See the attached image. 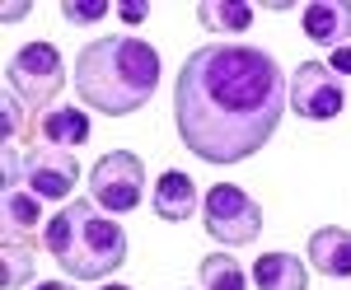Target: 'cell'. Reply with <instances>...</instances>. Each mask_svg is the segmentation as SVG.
Segmentation results:
<instances>
[{"label": "cell", "instance_id": "1", "mask_svg": "<svg viewBox=\"0 0 351 290\" xmlns=\"http://www.w3.org/2000/svg\"><path fill=\"white\" fill-rule=\"evenodd\" d=\"M291 89L276 56L243 43H206L183 61L173 84V122L178 136L206 164H239L267 145Z\"/></svg>", "mask_w": 351, "mask_h": 290}, {"label": "cell", "instance_id": "2", "mask_svg": "<svg viewBox=\"0 0 351 290\" xmlns=\"http://www.w3.org/2000/svg\"><path fill=\"white\" fill-rule=\"evenodd\" d=\"M155 84H160V56L141 38L108 33V38H94L75 56V89L104 117H127L136 108H145Z\"/></svg>", "mask_w": 351, "mask_h": 290}, {"label": "cell", "instance_id": "3", "mask_svg": "<svg viewBox=\"0 0 351 290\" xmlns=\"http://www.w3.org/2000/svg\"><path fill=\"white\" fill-rule=\"evenodd\" d=\"M43 243L61 263V271L75 276V281H104L127 263V230L94 211L89 197L71 202L66 211H56L43 225Z\"/></svg>", "mask_w": 351, "mask_h": 290}, {"label": "cell", "instance_id": "4", "mask_svg": "<svg viewBox=\"0 0 351 290\" xmlns=\"http://www.w3.org/2000/svg\"><path fill=\"white\" fill-rule=\"evenodd\" d=\"M5 80H10V89H14L24 104L56 108V94H61V84H66L61 52H56L52 43H28V47H19V52L10 56Z\"/></svg>", "mask_w": 351, "mask_h": 290}, {"label": "cell", "instance_id": "5", "mask_svg": "<svg viewBox=\"0 0 351 290\" xmlns=\"http://www.w3.org/2000/svg\"><path fill=\"white\" fill-rule=\"evenodd\" d=\"M89 197L108 215H132L141 206V197H145V164L132 150L104 155L94 164V173H89Z\"/></svg>", "mask_w": 351, "mask_h": 290}, {"label": "cell", "instance_id": "6", "mask_svg": "<svg viewBox=\"0 0 351 290\" xmlns=\"http://www.w3.org/2000/svg\"><path fill=\"white\" fill-rule=\"evenodd\" d=\"M202 215H206V234L216 243H253L263 234V206L234 183H216L202 202Z\"/></svg>", "mask_w": 351, "mask_h": 290}, {"label": "cell", "instance_id": "7", "mask_svg": "<svg viewBox=\"0 0 351 290\" xmlns=\"http://www.w3.org/2000/svg\"><path fill=\"white\" fill-rule=\"evenodd\" d=\"M347 108V89L342 75H332V66L324 61H304L291 75V112H300L304 122H332Z\"/></svg>", "mask_w": 351, "mask_h": 290}, {"label": "cell", "instance_id": "8", "mask_svg": "<svg viewBox=\"0 0 351 290\" xmlns=\"http://www.w3.org/2000/svg\"><path fill=\"white\" fill-rule=\"evenodd\" d=\"M24 183L38 202H61L71 197V187L80 183V164L71 150H56V145H43L24 159Z\"/></svg>", "mask_w": 351, "mask_h": 290}, {"label": "cell", "instance_id": "9", "mask_svg": "<svg viewBox=\"0 0 351 290\" xmlns=\"http://www.w3.org/2000/svg\"><path fill=\"white\" fill-rule=\"evenodd\" d=\"M304 38L314 43V47H328V52H337V47H347L351 38V5L342 0H314V5H304Z\"/></svg>", "mask_w": 351, "mask_h": 290}, {"label": "cell", "instance_id": "10", "mask_svg": "<svg viewBox=\"0 0 351 290\" xmlns=\"http://www.w3.org/2000/svg\"><path fill=\"white\" fill-rule=\"evenodd\" d=\"M150 206L160 220L169 225H178V220H192L197 206H202V197H197V183H192L183 169H164L160 183H155V197H150Z\"/></svg>", "mask_w": 351, "mask_h": 290}, {"label": "cell", "instance_id": "11", "mask_svg": "<svg viewBox=\"0 0 351 290\" xmlns=\"http://www.w3.org/2000/svg\"><path fill=\"white\" fill-rule=\"evenodd\" d=\"M309 258H314V271H324V276H351V230H337V225H328V230H314L309 234Z\"/></svg>", "mask_w": 351, "mask_h": 290}, {"label": "cell", "instance_id": "12", "mask_svg": "<svg viewBox=\"0 0 351 290\" xmlns=\"http://www.w3.org/2000/svg\"><path fill=\"white\" fill-rule=\"evenodd\" d=\"M304 263L291 253H263L253 263V286L258 290H304Z\"/></svg>", "mask_w": 351, "mask_h": 290}, {"label": "cell", "instance_id": "13", "mask_svg": "<svg viewBox=\"0 0 351 290\" xmlns=\"http://www.w3.org/2000/svg\"><path fill=\"white\" fill-rule=\"evenodd\" d=\"M38 127H43V141L56 145V150H71V145H84V141H89V117H84L80 108H61L56 104V108L43 112Z\"/></svg>", "mask_w": 351, "mask_h": 290}, {"label": "cell", "instance_id": "14", "mask_svg": "<svg viewBox=\"0 0 351 290\" xmlns=\"http://www.w3.org/2000/svg\"><path fill=\"white\" fill-rule=\"evenodd\" d=\"M253 5H243V0H206L202 10H197V19L206 33H248L253 24Z\"/></svg>", "mask_w": 351, "mask_h": 290}, {"label": "cell", "instance_id": "15", "mask_svg": "<svg viewBox=\"0 0 351 290\" xmlns=\"http://www.w3.org/2000/svg\"><path fill=\"white\" fill-rule=\"evenodd\" d=\"M0 215H5V234L24 239L28 230H38V220H43V202L28 192V187H14V192H5V202H0Z\"/></svg>", "mask_w": 351, "mask_h": 290}, {"label": "cell", "instance_id": "16", "mask_svg": "<svg viewBox=\"0 0 351 290\" xmlns=\"http://www.w3.org/2000/svg\"><path fill=\"white\" fill-rule=\"evenodd\" d=\"M197 271H202V290H248L239 258H230V253H206Z\"/></svg>", "mask_w": 351, "mask_h": 290}, {"label": "cell", "instance_id": "17", "mask_svg": "<svg viewBox=\"0 0 351 290\" xmlns=\"http://www.w3.org/2000/svg\"><path fill=\"white\" fill-rule=\"evenodd\" d=\"M28 276H33V248H28L24 239L19 243L5 239V248H0V286L14 290V286H24Z\"/></svg>", "mask_w": 351, "mask_h": 290}, {"label": "cell", "instance_id": "18", "mask_svg": "<svg viewBox=\"0 0 351 290\" xmlns=\"http://www.w3.org/2000/svg\"><path fill=\"white\" fill-rule=\"evenodd\" d=\"M61 14L71 24H99L108 14V0H71V5H61Z\"/></svg>", "mask_w": 351, "mask_h": 290}, {"label": "cell", "instance_id": "19", "mask_svg": "<svg viewBox=\"0 0 351 290\" xmlns=\"http://www.w3.org/2000/svg\"><path fill=\"white\" fill-rule=\"evenodd\" d=\"M5 145H14V136H19V117H24V112H19V99H14V89H5Z\"/></svg>", "mask_w": 351, "mask_h": 290}, {"label": "cell", "instance_id": "20", "mask_svg": "<svg viewBox=\"0 0 351 290\" xmlns=\"http://www.w3.org/2000/svg\"><path fill=\"white\" fill-rule=\"evenodd\" d=\"M19 183H24V159L14 155V145H5V192H14Z\"/></svg>", "mask_w": 351, "mask_h": 290}, {"label": "cell", "instance_id": "21", "mask_svg": "<svg viewBox=\"0 0 351 290\" xmlns=\"http://www.w3.org/2000/svg\"><path fill=\"white\" fill-rule=\"evenodd\" d=\"M117 14H122L127 24H141V19H150V5H145V0H132V5H122Z\"/></svg>", "mask_w": 351, "mask_h": 290}, {"label": "cell", "instance_id": "22", "mask_svg": "<svg viewBox=\"0 0 351 290\" xmlns=\"http://www.w3.org/2000/svg\"><path fill=\"white\" fill-rule=\"evenodd\" d=\"M328 66H332V75H351V47H337Z\"/></svg>", "mask_w": 351, "mask_h": 290}, {"label": "cell", "instance_id": "23", "mask_svg": "<svg viewBox=\"0 0 351 290\" xmlns=\"http://www.w3.org/2000/svg\"><path fill=\"white\" fill-rule=\"evenodd\" d=\"M24 14H28L24 0H19V5H5V10H0V19H5V24H14V19H24Z\"/></svg>", "mask_w": 351, "mask_h": 290}, {"label": "cell", "instance_id": "24", "mask_svg": "<svg viewBox=\"0 0 351 290\" xmlns=\"http://www.w3.org/2000/svg\"><path fill=\"white\" fill-rule=\"evenodd\" d=\"M38 290H75V286H66V281H43Z\"/></svg>", "mask_w": 351, "mask_h": 290}, {"label": "cell", "instance_id": "25", "mask_svg": "<svg viewBox=\"0 0 351 290\" xmlns=\"http://www.w3.org/2000/svg\"><path fill=\"white\" fill-rule=\"evenodd\" d=\"M104 290H132V286H104Z\"/></svg>", "mask_w": 351, "mask_h": 290}]
</instances>
